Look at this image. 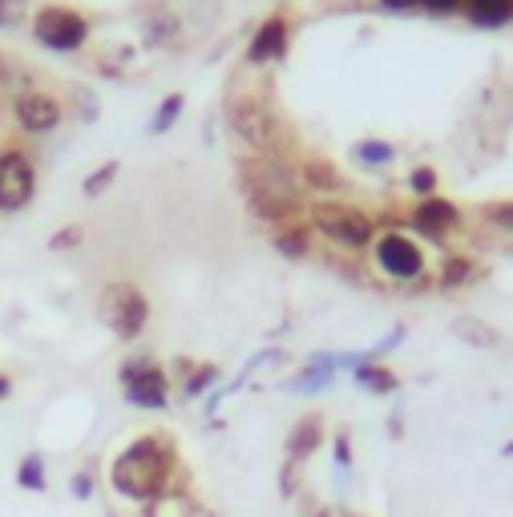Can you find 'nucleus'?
<instances>
[{
  "label": "nucleus",
  "instance_id": "obj_1",
  "mask_svg": "<svg viewBox=\"0 0 513 517\" xmlns=\"http://www.w3.org/2000/svg\"><path fill=\"white\" fill-rule=\"evenodd\" d=\"M178 473V457H174V445L166 437H138L130 441L114 465H110V485L118 497L126 501H158L162 493H170V481Z\"/></svg>",
  "mask_w": 513,
  "mask_h": 517
},
{
  "label": "nucleus",
  "instance_id": "obj_2",
  "mask_svg": "<svg viewBox=\"0 0 513 517\" xmlns=\"http://www.w3.org/2000/svg\"><path fill=\"white\" fill-rule=\"evenodd\" d=\"M239 182L247 194V211L259 223L287 227L299 215V178L279 154H255L239 162Z\"/></svg>",
  "mask_w": 513,
  "mask_h": 517
},
{
  "label": "nucleus",
  "instance_id": "obj_3",
  "mask_svg": "<svg viewBox=\"0 0 513 517\" xmlns=\"http://www.w3.org/2000/svg\"><path fill=\"white\" fill-rule=\"evenodd\" d=\"M227 126L239 134V142L255 154H279L287 142V130L271 101L259 93H231L227 97Z\"/></svg>",
  "mask_w": 513,
  "mask_h": 517
},
{
  "label": "nucleus",
  "instance_id": "obj_4",
  "mask_svg": "<svg viewBox=\"0 0 513 517\" xmlns=\"http://www.w3.org/2000/svg\"><path fill=\"white\" fill-rule=\"evenodd\" d=\"M97 320L106 324L122 344H134L150 324V299L142 295V287H134L126 279H114L97 295Z\"/></svg>",
  "mask_w": 513,
  "mask_h": 517
},
{
  "label": "nucleus",
  "instance_id": "obj_5",
  "mask_svg": "<svg viewBox=\"0 0 513 517\" xmlns=\"http://www.w3.org/2000/svg\"><path fill=\"white\" fill-rule=\"evenodd\" d=\"M312 227L316 235H324L328 243L344 247V251H368L376 243V219L364 215L360 206H348V202H316L312 206Z\"/></svg>",
  "mask_w": 513,
  "mask_h": 517
},
{
  "label": "nucleus",
  "instance_id": "obj_6",
  "mask_svg": "<svg viewBox=\"0 0 513 517\" xmlns=\"http://www.w3.org/2000/svg\"><path fill=\"white\" fill-rule=\"evenodd\" d=\"M372 263L380 275H388L392 283H425V271H429V259H425V247L404 235V231H384L376 235L372 243Z\"/></svg>",
  "mask_w": 513,
  "mask_h": 517
},
{
  "label": "nucleus",
  "instance_id": "obj_7",
  "mask_svg": "<svg viewBox=\"0 0 513 517\" xmlns=\"http://www.w3.org/2000/svg\"><path fill=\"white\" fill-rule=\"evenodd\" d=\"M118 380H122V396L134 408H146V412H166L170 408V376H166L162 364H154V356L122 360Z\"/></svg>",
  "mask_w": 513,
  "mask_h": 517
},
{
  "label": "nucleus",
  "instance_id": "obj_8",
  "mask_svg": "<svg viewBox=\"0 0 513 517\" xmlns=\"http://www.w3.org/2000/svg\"><path fill=\"white\" fill-rule=\"evenodd\" d=\"M33 37L49 53H77L89 41V21L65 5H45L33 17Z\"/></svg>",
  "mask_w": 513,
  "mask_h": 517
},
{
  "label": "nucleus",
  "instance_id": "obj_9",
  "mask_svg": "<svg viewBox=\"0 0 513 517\" xmlns=\"http://www.w3.org/2000/svg\"><path fill=\"white\" fill-rule=\"evenodd\" d=\"M37 194V166L25 150H0V215H17Z\"/></svg>",
  "mask_w": 513,
  "mask_h": 517
},
{
  "label": "nucleus",
  "instance_id": "obj_10",
  "mask_svg": "<svg viewBox=\"0 0 513 517\" xmlns=\"http://www.w3.org/2000/svg\"><path fill=\"white\" fill-rule=\"evenodd\" d=\"M13 118H17V126L25 130V134H53L57 126H61V118H65V110H61V101L53 97V93H45V89H25V93H17V101H13Z\"/></svg>",
  "mask_w": 513,
  "mask_h": 517
},
{
  "label": "nucleus",
  "instance_id": "obj_11",
  "mask_svg": "<svg viewBox=\"0 0 513 517\" xmlns=\"http://www.w3.org/2000/svg\"><path fill=\"white\" fill-rule=\"evenodd\" d=\"M461 223H465V215L453 198L433 194V198H417V206H413V231H421L429 243H445L453 231H461Z\"/></svg>",
  "mask_w": 513,
  "mask_h": 517
},
{
  "label": "nucleus",
  "instance_id": "obj_12",
  "mask_svg": "<svg viewBox=\"0 0 513 517\" xmlns=\"http://www.w3.org/2000/svg\"><path fill=\"white\" fill-rule=\"evenodd\" d=\"M336 376H340V352H316V356H307V364L283 388L295 396H320L336 384Z\"/></svg>",
  "mask_w": 513,
  "mask_h": 517
},
{
  "label": "nucleus",
  "instance_id": "obj_13",
  "mask_svg": "<svg viewBox=\"0 0 513 517\" xmlns=\"http://www.w3.org/2000/svg\"><path fill=\"white\" fill-rule=\"evenodd\" d=\"M324 437H328V429H324V417H320V412H303V417L291 425L287 441H283V461L307 465V461L320 453Z\"/></svg>",
  "mask_w": 513,
  "mask_h": 517
},
{
  "label": "nucleus",
  "instance_id": "obj_14",
  "mask_svg": "<svg viewBox=\"0 0 513 517\" xmlns=\"http://www.w3.org/2000/svg\"><path fill=\"white\" fill-rule=\"evenodd\" d=\"M287 45H291V25H287L283 13H275V17H267V21L255 29V37H251V45H247V65L283 61V57H287Z\"/></svg>",
  "mask_w": 513,
  "mask_h": 517
},
{
  "label": "nucleus",
  "instance_id": "obj_15",
  "mask_svg": "<svg viewBox=\"0 0 513 517\" xmlns=\"http://www.w3.org/2000/svg\"><path fill=\"white\" fill-rule=\"evenodd\" d=\"M352 384H356L360 392H368V396H396V392H400V376H396L388 364H380V360L356 364V368H352Z\"/></svg>",
  "mask_w": 513,
  "mask_h": 517
},
{
  "label": "nucleus",
  "instance_id": "obj_16",
  "mask_svg": "<svg viewBox=\"0 0 513 517\" xmlns=\"http://www.w3.org/2000/svg\"><path fill=\"white\" fill-rule=\"evenodd\" d=\"M299 186L307 190H316V194H340L344 190V174L328 162V158H303L299 162Z\"/></svg>",
  "mask_w": 513,
  "mask_h": 517
},
{
  "label": "nucleus",
  "instance_id": "obj_17",
  "mask_svg": "<svg viewBox=\"0 0 513 517\" xmlns=\"http://www.w3.org/2000/svg\"><path fill=\"white\" fill-rule=\"evenodd\" d=\"M449 332H453V336H457L461 344L477 348V352H493V348L501 344V332H497L493 324L477 320V316H457V320L449 324Z\"/></svg>",
  "mask_w": 513,
  "mask_h": 517
},
{
  "label": "nucleus",
  "instance_id": "obj_18",
  "mask_svg": "<svg viewBox=\"0 0 513 517\" xmlns=\"http://www.w3.org/2000/svg\"><path fill=\"white\" fill-rule=\"evenodd\" d=\"M461 13L477 29H501V25H513V0H465Z\"/></svg>",
  "mask_w": 513,
  "mask_h": 517
},
{
  "label": "nucleus",
  "instance_id": "obj_19",
  "mask_svg": "<svg viewBox=\"0 0 513 517\" xmlns=\"http://www.w3.org/2000/svg\"><path fill=\"white\" fill-rule=\"evenodd\" d=\"M477 275H481V263L477 259H469V255H445L441 259V271H437V287L441 291H457V287H469Z\"/></svg>",
  "mask_w": 513,
  "mask_h": 517
},
{
  "label": "nucleus",
  "instance_id": "obj_20",
  "mask_svg": "<svg viewBox=\"0 0 513 517\" xmlns=\"http://www.w3.org/2000/svg\"><path fill=\"white\" fill-rule=\"evenodd\" d=\"M312 235H316V231L307 227V223H287V227L275 231V251H279L283 259L299 263V259L312 255Z\"/></svg>",
  "mask_w": 513,
  "mask_h": 517
},
{
  "label": "nucleus",
  "instance_id": "obj_21",
  "mask_svg": "<svg viewBox=\"0 0 513 517\" xmlns=\"http://www.w3.org/2000/svg\"><path fill=\"white\" fill-rule=\"evenodd\" d=\"M352 158H356L360 166H368V170H384V166L396 162V146L384 142V138H364V142L352 146Z\"/></svg>",
  "mask_w": 513,
  "mask_h": 517
},
{
  "label": "nucleus",
  "instance_id": "obj_22",
  "mask_svg": "<svg viewBox=\"0 0 513 517\" xmlns=\"http://www.w3.org/2000/svg\"><path fill=\"white\" fill-rule=\"evenodd\" d=\"M182 106H186V97H182V93H170V97H162V106L154 110V118H150L146 134H150V138H162V134H170V130H174V122L182 118Z\"/></svg>",
  "mask_w": 513,
  "mask_h": 517
},
{
  "label": "nucleus",
  "instance_id": "obj_23",
  "mask_svg": "<svg viewBox=\"0 0 513 517\" xmlns=\"http://www.w3.org/2000/svg\"><path fill=\"white\" fill-rule=\"evenodd\" d=\"M17 485L29 489V493H45L49 489V477H45V453H29L21 457L17 465Z\"/></svg>",
  "mask_w": 513,
  "mask_h": 517
},
{
  "label": "nucleus",
  "instance_id": "obj_24",
  "mask_svg": "<svg viewBox=\"0 0 513 517\" xmlns=\"http://www.w3.org/2000/svg\"><path fill=\"white\" fill-rule=\"evenodd\" d=\"M223 380V372H219V364H198L186 380H182V396L186 400H198V396H207L215 384Z\"/></svg>",
  "mask_w": 513,
  "mask_h": 517
},
{
  "label": "nucleus",
  "instance_id": "obj_25",
  "mask_svg": "<svg viewBox=\"0 0 513 517\" xmlns=\"http://www.w3.org/2000/svg\"><path fill=\"white\" fill-rule=\"evenodd\" d=\"M142 517H194V501L186 497V493H162L158 501H150L146 505V513Z\"/></svg>",
  "mask_w": 513,
  "mask_h": 517
},
{
  "label": "nucleus",
  "instance_id": "obj_26",
  "mask_svg": "<svg viewBox=\"0 0 513 517\" xmlns=\"http://www.w3.org/2000/svg\"><path fill=\"white\" fill-rule=\"evenodd\" d=\"M118 170H122V162H106V166H97L93 174H85V182H81V194H85V198H97V194H106V190L114 186Z\"/></svg>",
  "mask_w": 513,
  "mask_h": 517
},
{
  "label": "nucleus",
  "instance_id": "obj_27",
  "mask_svg": "<svg viewBox=\"0 0 513 517\" xmlns=\"http://www.w3.org/2000/svg\"><path fill=\"white\" fill-rule=\"evenodd\" d=\"M481 219H485L493 231L513 235V198H509V202H485V206H481Z\"/></svg>",
  "mask_w": 513,
  "mask_h": 517
},
{
  "label": "nucleus",
  "instance_id": "obj_28",
  "mask_svg": "<svg viewBox=\"0 0 513 517\" xmlns=\"http://www.w3.org/2000/svg\"><path fill=\"white\" fill-rule=\"evenodd\" d=\"M299 493H303V465L283 461V465H279V497H283V501H295Z\"/></svg>",
  "mask_w": 513,
  "mask_h": 517
},
{
  "label": "nucleus",
  "instance_id": "obj_29",
  "mask_svg": "<svg viewBox=\"0 0 513 517\" xmlns=\"http://www.w3.org/2000/svg\"><path fill=\"white\" fill-rule=\"evenodd\" d=\"M408 190H413L417 198H433L437 194V170L433 166H417L413 174H408Z\"/></svg>",
  "mask_w": 513,
  "mask_h": 517
},
{
  "label": "nucleus",
  "instance_id": "obj_30",
  "mask_svg": "<svg viewBox=\"0 0 513 517\" xmlns=\"http://www.w3.org/2000/svg\"><path fill=\"white\" fill-rule=\"evenodd\" d=\"M332 461H336L340 477L352 473V437H348V429H340V433L332 437Z\"/></svg>",
  "mask_w": 513,
  "mask_h": 517
},
{
  "label": "nucleus",
  "instance_id": "obj_31",
  "mask_svg": "<svg viewBox=\"0 0 513 517\" xmlns=\"http://www.w3.org/2000/svg\"><path fill=\"white\" fill-rule=\"evenodd\" d=\"M29 17V0H0V29H17Z\"/></svg>",
  "mask_w": 513,
  "mask_h": 517
},
{
  "label": "nucleus",
  "instance_id": "obj_32",
  "mask_svg": "<svg viewBox=\"0 0 513 517\" xmlns=\"http://www.w3.org/2000/svg\"><path fill=\"white\" fill-rule=\"evenodd\" d=\"M69 493H73L77 501H93V493H97V477H93V469H77V473L69 477Z\"/></svg>",
  "mask_w": 513,
  "mask_h": 517
},
{
  "label": "nucleus",
  "instance_id": "obj_33",
  "mask_svg": "<svg viewBox=\"0 0 513 517\" xmlns=\"http://www.w3.org/2000/svg\"><path fill=\"white\" fill-rule=\"evenodd\" d=\"M404 336H408V328H404V324H396V328H392V332H388V336H384V340H380L376 348H368V356H372V360H380V356L396 352V348L404 344Z\"/></svg>",
  "mask_w": 513,
  "mask_h": 517
},
{
  "label": "nucleus",
  "instance_id": "obj_34",
  "mask_svg": "<svg viewBox=\"0 0 513 517\" xmlns=\"http://www.w3.org/2000/svg\"><path fill=\"white\" fill-rule=\"evenodd\" d=\"M417 9H425L433 17H453L465 9V0H417Z\"/></svg>",
  "mask_w": 513,
  "mask_h": 517
},
{
  "label": "nucleus",
  "instance_id": "obj_35",
  "mask_svg": "<svg viewBox=\"0 0 513 517\" xmlns=\"http://www.w3.org/2000/svg\"><path fill=\"white\" fill-rule=\"evenodd\" d=\"M25 81V69L21 65H13L5 53H0V89H9V85H21Z\"/></svg>",
  "mask_w": 513,
  "mask_h": 517
},
{
  "label": "nucleus",
  "instance_id": "obj_36",
  "mask_svg": "<svg viewBox=\"0 0 513 517\" xmlns=\"http://www.w3.org/2000/svg\"><path fill=\"white\" fill-rule=\"evenodd\" d=\"M81 243V227H61L53 239H49V251H69Z\"/></svg>",
  "mask_w": 513,
  "mask_h": 517
},
{
  "label": "nucleus",
  "instance_id": "obj_37",
  "mask_svg": "<svg viewBox=\"0 0 513 517\" xmlns=\"http://www.w3.org/2000/svg\"><path fill=\"white\" fill-rule=\"evenodd\" d=\"M170 37H174V21L170 17L150 21V41H170Z\"/></svg>",
  "mask_w": 513,
  "mask_h": 517
},
{
  "label": "nucleus",
  "instance_id": "obj_38",
  "mask_svg": "<svg viewBox=\"0 0 513 517\" xmlns=\"http://www.w3.org/2000/svg\"><path fill=\"white\" fill-rule=\"evenodd\" d=\"M376 5L388 13H408V9H417V0H376Z\"/></svg>",
  "mask_w": 513,
  "mask_h": 517
},
{
  "label": "nucleus",
  "instance_id": "obj_39",
  "mask_svg": "<svg viewBox=\"0 0 513 517\" xmlns=\"http://www.w3.org/2000/svg\"><path fill=\"white\" fill-rule=\"evenodd\" d=\"M388 437H392V441H400V437H404V421H400V412H392V417H388Z\"/></svg>",
  "mask_w": 513,
  "mask_h": 517
},
{
  "label": "nucleus",
  "instance_id": "obj_40",
  "mask_svg": "<svg viewBox=\"0 0 513 517\" xmlns=\"http://www.w3.org/2000/svg\"><path fill=\"white\" fill-rule=\"evenodd\" d=\"M13 396V380L5 376V372H0V400H9Z\"/></svg>",
  "mask_w": 513,
  "mask_h": 517
},
{
  "label": "nucleus",
  "instance_id": "obj_41",
  "mask_svg": "<svg viewBox=\"0 0 513 517\" xmlns=\"http://www.w3.org/2000/svg\"><path fill=\"white\" fill-rule=\"evenodd\" d=\"M501 457H505V461H513V437H509V441L501 445Z\"/></svg>",
  "mask_w": 513,
  "mask_h": 517
},
{
  "label": "nucleus",
  "instance_id": "obj_42",
  "mask_svg": "<svg viewBox=\"0 0 513 517\" xmlns=\"http://www.w3.org/2000/svg\"><path fill=\"white\" fill-rule=\"evenodd\" d=\"M312 517H336L332 509H312Z\"/></svg>",
  "mask_w": 513,
  "mask_h": 517
},
{
  "label": "nucleus",
  "instance_id": "obj_43",
  "mask_svg": "<svg viewBox=\"0 0 513 517\" xmlns=\"http://www.w3.org/2000/svg\"><path fill=\"white\" fill-rule=\"evenodd\" d=\"M340 517H368V513H356V509H348V513H340Z\"/></svg>",
  "mask_w": 513,
  "mask_h": 517
},
{
  "label": "nucleus",
  "instance_id": "obj_44",
  "mask_svg": "<svg viewBox=\"0 0 513 517\" xmlns=\"http://www.w3.org/2000/svg\"><path fill=\"white\" fill-rule=\"evenodd\" d=\"M110 517H114V513H110Z\"/></svg>",
  "mask_w": 513,
  "mask_h": 517
}]
</instances>
